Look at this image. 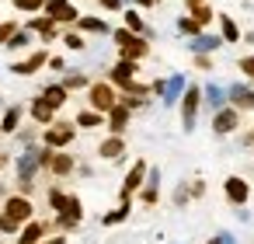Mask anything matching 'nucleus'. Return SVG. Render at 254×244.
I'll list each match as a JSON object with an SVG mask.
<instances>
[{
	"instance_id": "nucleus-3",
	"label": "nucleus",
	"mask_w": 254,
	"mask_h": 244,
	"mask_svg": "<svg viewBox=\"0 0 254 244\" xmlns=\"http://www.w3.org/2000/svg\"><path fill=\"white\" fill-rule=\"evenodd\" d=\"M70 140H73V122H56L46 129V147H53V150L66 147Z\"/></svg>"
},
{
	"instance_id": "nucleus-38",
	"label": "nucleus",
	"mask_w": 254,
	"mask_h": 244,
	"mask_svg": "<svg viewBox=\"0 0 254 244\" xmlns=\"http://www.w3.org/2000/svg\"><path fill=\"white\" fill-rule=\"evenodd\" d=\"M188 192H191V188H188V185H181V188L174 192V202H178V206H185V202H188Z\"/></svg>"
},
{
	"instance_id": "nucleus-15",
	"label": "nucleus",
	"mask_w": 254,
	"mask_h": 244,
	"mask_svg": "<svg viewBox=\"0 0 254 244\" xmlns=\"http://www.w3.org/2000/svg\"><path fill=\"white\" fill-rule=\"evenodd\" d=\"M230 101H233L237 108H254V91H251V87H233V91H230Z\"/></svg>"
},
{
	"instance_id": "nucleus-9",
	"label": "nucleus",
	"mask_w": 254,
	"mask_h": 244,
	"mask_svg": "<svg viewBox=\"0 0 254 244\" xmlns=\"http://www.w3.org/2000/svg\"><path fill=\"white\" fill-rule=\"evenodd\" d=\"M7 213H11L18 223H28V220H32V202H28L25 195H11V199H7Z\"/></svg>"
},
{
	"instance_id": "nucleus-8",
	"label": "nucleus",
	"mask_w": 254,
	"mask_h": 244,
	"mask_svg": "<svg viewBox=\"0 0 254 244\" xmlns=\"http://www.w3.org/2000/svg\"><path fill=\"white\" fill-rule=\"evenodd\" d=\"M247 195H251V188H247L244 178H226V199H230L233 206H244Z\"/></svg>"
},
{
	"instance_id": "nucleus-7",
	"label": "nucleus",
	"mask_w": 254,
	"mask_h": 244,
	"mask_svg": "<svg viewBox=\"0 0 254 244\" xmlns=\"http://www.w3.org/2000/svg\"><path fill=\"white\" fill-rule=\"evenodd\" d=\"M80 216H84V206H80V199H66V206H63V213H60V227L63 230H70V227H77L80 223Z\"/></svg>"
},
{
	"instance_id": "nucleus-29",
	"label": "nucleus",
	"mask_w": 254,
	"mask_h": 244,
	"mask_svg": "<svg viewBox=\"0 0 254 244\" xmlns=\"http://www.w3.org/2000/svg\"><path fill=\"white\" fill-rule=\"evenodd\" d=\"M126 216H129V202H122L115 213H108V216H105V223H122Z\"/></svg>"
},
{
	"instance_id": "nucleus-22",
	"label": "nucleus",
	"mask_w": 254,
	"mask_h": 244,
	"mask_svg": "<svg viewBox=\"0 0 254 244\" xmlns=\"http://www.w3.org/2000/svg\"><path fill=\"white\" fill-rule=\"evenodd\" d=\"M77 126H80V129H94V126H101V112H80V115H77Z\"/></svg>"
},
{
	"instance_id": "nucleus-17",
	"label": "nucleus",
	"mask_w": 254,
	"mask_h": 244,
	"mask_svg": "<svg viewBox=\"0 0 254 244\" xmlns=\"http://www.w3.org/2000/svg\"><path fill=\"white\" fill-rule=\"evenodd\" d=\"M42 63H46V53H35L32 60H25V63H14V74H35Z\"/></svg>"
},
{
	"instance_id": "nucleus-36",
	"label": "nucleus",
	"mask_w": 254,
	"mask_h": 244,
	"mask_svg": "<svg viewBox=\"0 0 254 244\" xmlns=\"http://www.w3.org/2000/svg\"><path fill=\"white\" fill-rule=\"evenodd\" d=\"M240 70H244V74L254 81V56H244V60H240Z\"/></svg>"
},
{
	"instance_id": "nucleus-2",
	"label": "nucleus",
	"mask_w": 254,
	"mask_h": 244,
	"mask_svg": "<svg viewBox=\"0 0 254 244\" xmlns=\"http://www.w3.org/2000/svg\"><path fill=\"white\" fill-rule=\"evenodd\" d=\"M198 101H202V91H198V87H188V91H185V101H181V122H185V129H188V133L195 129Z\"/></svg>"
},
{
	"instance_id": "nucleus-40",
	"label": "nucleus",
	"mask_w": 254,
	"mask_h": 244,
	"mask_svg": "<svg viewBox=\"0 0 254 244\" xmlns=\"http://www.w3.org/2000/svg\"><path fill=\"white\" fill-rule=\"evenodd\" d=\"M209 101L219 105V101H223V91H219V87H209Z\"/></svg>"
},
{
	"instance_id": "nucleus-25",
	"label": "nucleus",
	"mask_w": 254,
	"mask_h": 244,
	"mask_svg": "<svg viewBox=\"0 0 254 244\" xmlns=\"http://www.w3.org/2000/svg\"><path fill=\"white\" fill-rule=\"evenodd\" d=\"M181 87H185V81H181V77H174V81H167V84H164V101H174Z\"/></svg>"
},
{
	"instance_id": "nucleus-14",
	"label": "nucleus",
	"mask_w": 254,
	"mask_h": 244,
	"mask_svg": "<svg viewBox=\"0 0 254 244\" xmlns=\"http://www.w3.org/2000/svg\"><path fill=\"white\" fill-rule=\"evenodd\" d=\"M35 167H39V150H28V154L21 157V164H18V174H21V181H32Z\"/></svg>"
},
{
	"instance_id": "nucleus-23",
	"label": "nucleus",
	"mask_w": 254,
	"mask_h": 244,
	"mask_svg": "<svg viewBox=\"0 0 254 244\" xmlns=\"http://www.w3.org/2000/svg\"><path fill=\"white\" fill-rule=\"evenodd\" d=\"M18 122H21V108H7L4 126H0V129H4V133H14V129H18Z\"/></svg>"
},
{
	"instance_id": "nucleus-39",
	"label": "nucleus",
	"mask_w": 254,
	"mask_h": 244,
	"mask_svg": "<svg viewBox=\"0 0 254 244\" xmlns=\"http://www.w3.org/2000/svg\"><path fill=\"white\" fill-rule=\"evenodd\" d=\"M66 46H70V49H80L84 39H80V35H66Z\"/></svg>"
},
{
	"instance_id": "nucleus-30",
	"label": "nucleus",
	"mask_w": 254,
	"mask_h": 244,
	"mask_svg": "<svg viewBox=\"0 0 254 244\" xmlns=\"http://www.w3.org/2000/svg\"><path fill=\"white\" fill-rule=\"evenodd\" d=\"M0 230H4V234H14V230H18V220H14L11 213H4V216H0Z\"/></svg>"
},
{
	"instance_id": "nucleus-31",
	"label": "nucleus",
	"mask_w": 254,
	"mask_h": 244,
	"mask_svg": "<svg viewBox=\"0 0 254 244\" xmlns=\"http://www.w3.org/2000/svg\"><path fill=\"white\" fill-rule=\"evenodd\" d=\"M126 25H129L132 32H143V21H139V14H136V11H126Z\"/></svg>"
},
{
	"instance_id": "nucleus-43",
	"label": "nucleus",
	"mask_w": 254,
	"mask_h": 244,
	"mask_svg": "<svg viewBox=\"0 0 254 244\" xmlns=\"http://www.w3.org/2000/svg\"><path fill=\"white\" fill-rule=\"evenodd\" d=\"M205 244H226V241H223V237H212V241H205Z\"/></svg>"
},
{
	"instance_id": "nucleus-32",
	"label": "nucleus",
	"mask_w": 254,
	"mask_h": 244,
	"mask_svg": "<svg viewBox=\"0 0 254 244\" xmlns=\"http://www.w3.org/2000/svg\"><path fill=\"white\" fill-rule=\"evenodd\" d=\"M18 35V25H0V42H11Z\"/></svg>"
},
{
	"instance_id": "nucleus-37",
	"label": "nucleus",
	"mask_w": 254,
	"mask_h": 244,
	"mask_svg": "<svg viewBox=\"0 0 254 244\" xmlns=\"http://www.w3.org/2000/svg\"><path fill=\"white\" fill-rule=\"evenodd\" d=\"M216 42H219V39H205V35H202V39L195 42V49H198V53H205V49H212Z\"/></svg>"
},
{
	"instance_id": "nucleus-44",
	"label": "nucleus",
	"mask_w": 254,
	"mask_h": 244,
	"mask_svg": "<svg viewBox=\"0 0 254 244\" xmlns=\"http://www.w3.org/2000/svg\"><path fill=\"white\" fill-rule=\"evenodd\" d=\"M139 4H143V7H150V4H153V0H139Z\"/></svg>"
},
{
	"instance_id": "nucleus-27",
	"label": "nucleus",
	"mask_w": 254,
	"mask_h": 244,
	"mask_svg": "<svg viewBox=\"0 0 254 244\" xmlns=\"http://www.w3.org/2000/svg\"><path fill=\"white\" fill-rule=\"evenodd\" d=\"M80 28H84V32H108V25H105V21H98V18H84V21H80Z\"/></svg>"
},
{
	"instance_id": "nucleus-12",
	"label": "nucleus",
	"mask_w": 254,
	"mask_h": 244,
	"mask_svg": "<svg viewBox=\"0 0 254 244\" xmlns=\"http://www.w3.org/2000/svg\"><path fill=\"white\" fill-rule=\"evenodd\" d=\"M132 74H136V63H132V60H122V63L112 70V81H115L119 87H129V84H132Z\"/></svg>"
},
{
	"instance_id": "nucleus-16",
	"label": "nucleus",
	"mask_w": 254,
	"mask_h": 244,
	"mask_svg": "<svg viewBox=\"0 0 254 244\" xmlns=\"http://www.w3.org/2000/svg\"><path fill=\"white\" fill-rule=\"evenodd\" d=\"M53 112H56V108H53L46 98H39V101L32 105V115H35V122H46V126L53 122Z\"/></svg>"
},
{
	"instance_id": "nucleus-45",
	"label": "nucleus",
	"mask_w": 254,
	"mask_h": 244,
	"mask_svg": "<svg viewBox=\"0 0 254 244\" xmlns=\"http://www.w3.org/2000/svg\"><path fill=\"white\" fill-rule=\"evenodd\" d=\"M188 4H202V0H188Z\"/></svg>"
},
{
	"instance_id": "nucleus-18",
	"label": "nucleus",
	"mask_w": 254,
	"mask_h": 244,
	"mask_svg": "<svg viewBox=\"0 0 254 244\" xmlns=\"http://www.w3.org/2000/svg\"><path fill=\"white\" fill-rule=\"evenodd\" d=\"M49 167H53V174H70V171H73V157H70V154H56Z\"/></svg>"
},
{
	"instance_id": "nucleus-42",
	"label": "nucleus",
	"mask_w": 254,
	"mask_h": 244,
	"mask_svg": "<svg viewBox=\"0 0 254 244\" xmlns=\"http://www.w3.org/2000/svg\"><path fill=\"white\" fill-rule=\"evenodd\" d=\"M101 4H105V7H112V11H115V7H119V0H101Z\"/></svg>"
},
{
	"instance_id": "nucleus-5",
	"label": "nucleus",
	"mask_w": 254,
	"mask_h": 244,
	"mask_svg": "<svg viewBox=\"0 0 254 244\" xmlns=\"http://www.w3.org/2000/svg\"><path fill=\"white\" fill-rule=\"evenodd\" d=\"M237 122H240L237 108H219V112H216V119H212V133H216V136H226V133H233V129H237Z\"/></svg>"
},
{
	"instance_id": "nucleus-19",
	"label": "nucleus",
	"mask_w": 254,
	"mask_h": 244,
	"mask_svg": "<svg viewBox=\"0 0 254 244\" xmlns=\"http://www.w3.org/2000/svg\"><path fill=\"white\" fill-rule=\"evenodd\" d=\"M42 98H46L53 108H60V105L66 101V87H60V84H56V87H46V91H42Z\"/></svg>"
},
{
	"instance_id": "nucleus-10",
	"label": "nucleus",
	"mask_w": 254,
	"mask_h": 244,
	"mask_svg": "<svg viewBox=\"0 0 254 244\" xmlns=\"http://www.w3.org/2000/svg\"><path fill=\"white\" fill-rule=\"evenodd\" d=\"M108 126H112V136H122V129L129 126V105H126V101L108 112Z\"/></svg>"
},
{
	"instance_id": "nucleus-24",
	"label": "nucleus",
	"mask_w": 254,
	"mask_h": 244,
	"mask_svg": "<svg viewBox=\"0 0 254 244\" xmlns=\"http://www.w3.org/2000/svg\"><path fill=\"white\" fill-rule=\"evenodd\" d=\"M219 28H223V39H226V42H237V39H240V32H237V25H233L230 18H219Z\"/></svg>"
},
{
	"instance_id": "nucleus-34",
	"label": "nucleus",
	"mask_w": 254,
	"mask_h": 244,
	"mask_svg": "<svg viewBox=\"0 0 254 244\" xmlns=\"http://www.w3.org/2000/svg\"><path fill=\"white\" fill-rule=\"evenodd\" d=\"M14 4H18L21 11H39V7H42V0H14Z\"/></svg>"
},
{
	"instance_id": "nucleus-41",
	"label": "nucleus",
	"mask_w": 254,
	"mask_h": 244,
	"mask_svg": "<svg viewBox=\"0 0 254 244\" xmlns=\"http://www.w3.org/2000/svg\"><path fill=\"white\" fill-rule=\"evenodd\" d=\"M244 143H247V147H254V129H251V133L244 136Z\"/></svg>"
},
{
	"instance_id": "nucleus-20",
	"label": "nucleus",
	"mask_w": 254,
	"mask_h": 244,
	"mask_svg": "<svg viewBox=\"0 0 254 244\" xmlns=\"http://www.w3.org/2000/svg\"><path fill=\"white\" fill-rule=\"evenodd\" d=\"M42 234H46V227H42V223H28V227H25V234L18 237V244H35Z\"/></svg>"
},
{
	"instance_id": "nucleus-33",
	"label": "nucleus",
	"mask_w": 254,
	"mask_h": 244,
	"mask_svg": "<svg viewBox=\"0 0 254 244\" xmlns=\"http://www.w3.org/2000/svg\"><path fill=\"white\" fill-rule=\"evenodd\" d=\"M198 28H202V25H198L195 18H185V21H181V32H188V35H198Z\"/></svg>"
},
{
	"instance_id": "nucleus-35",
	"label": "nucleus",
	"mask_w": 254,
	"mask_h": 244,
	"mask_svg": "<svg viewBox=\"0 0 254 244\" xmlns=\"http://www.w3.org/2000/svg\"><path fill=\"white\" fill-rule=\"evenodd\" d=\"M209 18H212V11H209V7H202V4H198V7H195V21H198V25H205V21H209Z\"/></svg>"
},
{
	"instance_id": "nucleus-26",
	"label": "nucleus",
	"mask_w": 254,
	"mask_h": 244,
	"mask_svg": "<svg viewBox=\"0 0 254 244\" xmlns=\"http://www.w3.org/2000/svg\"><path fill=\"white\" fill-rule=\"evenodd\" d=\"M157 178H160V174L153 171V174H150V185L143 188V202H146V206H153V202H157Z\"/></svg>"
},
{
	"instance_id": "nucleus-6",
	"label": "nucleus",
	"mask_w": 254,
	"mask_h": 244,
	"mask_svg": "<svg viewBox=\"0 0 254 244\" xmlns=\"http://www.w3.org/2000/svg\"><path fill=\"white\" fill-rule=\"evenodd\" d=\"M143 178H146V161H136L132 171H129V178H126V185H122V202H129V195L143 185Z\"/></svg>"
},
{
	"instance_id": "nucleus-1",
	"label": "nucleus",
	"mask_w": 254,
	"mask_h": 244,
	"mask_svg": "<svg viewBox=\"0 0 254 244\" xmlns=\"http://www.w3.org/2000/svg\"><path fill=\"white\" fill-rule=\"evenodd\" d=\"M115 105H119V98H115L112 84H91V108L94 112H112Z\"/></svg>"
},
{
	"instance_id": "nucleus-21",
	"label": "nucleus",
	"mask_w": 254,
	"mask_h": 244,
	"mask_svg": "<svg viewBox=\"0 0 254 244\" xmlns=\"http://www.w3.org/2000/svg\"><path fill=\"white\" fill-rule=\"evenodd\" d=\"M32 28H35L39 35H46V39L56 35V21H53V18H39V21H32Z\"/></svg>"
},
{
	"instance_id": "nucleus-13",
	"label": "nucleus",
	"mask_w": 254,
	"mask_h": 244,
	"mask_svg": "<svg viewBox=\"0 0 254 244\" xmlns=\"http://www.w3.org/2000/svg\"><path fill=\"white\" fill-rule=\"evenodd\" d=\"M122 150H126V143H122V136H108L101 147H98V154L105 157V161H115V157H122Z\"/></svg>"
},
{
	"instance_id": "nucleus-46",
	"label": "nucleus",
	"mask_w": 254,
	"mask_h": 244,
	"mask_svg": "<svg viewBox=\"0 0 254 244\" xmlns=\"http://www.w3.org/2000/svg\"><path fill=\"white\" fill-rule=\"evenodd\" d=\"M0 167H4V154H0Z\"/></svg>"
},
{
	"instance_id": "nucleus-11",
	"label": "nucleus",
	"mask_w": 254,
	"mask_h": 244,
	"mask_svg": "<svg viewBox=\"0 0 254 244\" xmlns=\"http://www.w3.org/2000/svg\"><path fill=\"white\" fill-rule=\"evenodd\" d=\"M46 11H49V18H53V21H77V11L66 4V0H49Z\"/></svg>"
},
{
	"instance_id": "nucleus-4",
	"label": "nucleus",
	"mask_w": 254,
	"mask_h": 244,
	"mask_svg": "<svg viewBox=\"0 0 254 244\" xmlns=\"http://www.w3.org/2000/svg\"><path fill=\"white\" fill-rule=\"evenodd\" d=\"M115 42L122 46V60H139V56H146V42H143V39H132L129 32H119Z\"/></svg>"
},
{
	"instance_id": "nucleus-28",
	"label": "nucleus",
	"mask_w": 254,
	"mask_h": 244,
	"mask_svg": "<svg viewBox=\"0 0 254 244\" xmlns=\"http://www.w3.org/2000/svg\"><path fill=\"white\" fill-rule=\"evenodd\" d=\"M66 199H70V195H63L60 188H53V192H49V202H53V209H56V213H63V206H66Z\"/></svg>"
}]
</instances>
